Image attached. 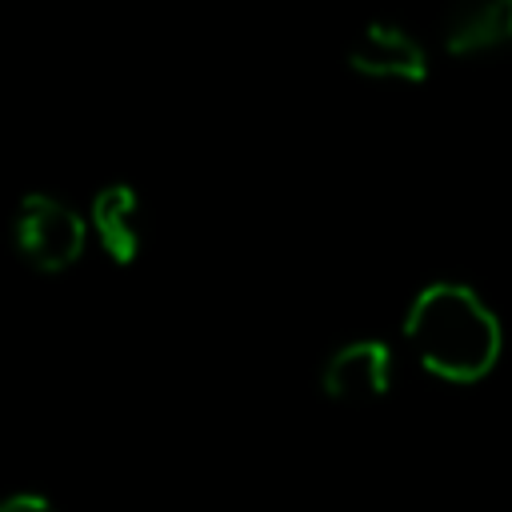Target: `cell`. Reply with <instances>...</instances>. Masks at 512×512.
Wrapping results in <instances>:
<instances>
[{
	"label": "cell",
	"instance_id": "2",
	"mask_svg": "<svg viewBox=\"0 0 512 512\" xmlns=\"http://www.w3.org/2000/svg\"><path fill=\"white\" fill-rule=\"evenodd\" d=\"M12 244L28 268L56 276V272H68L84 256L88 224L60 196L28 192L12 216Z\"/></svg>",
	"mask_w": 512,
	"mask_h": 512
},
{
	"label": "cell",
	"instance_id": "6",
	"mask_svg": "<svg viewBox=\"0 0 512 512\" xmlns=\"http://www.w3.org/2000/svg\"><path fill=\"white\" fill-rule=\"evenodd\" d=\"M452 56H484L512 44V0H480L460 4L440 32Z\"/></svg>",
	"mask_w": 512,
	"mask_h": 512
},
{
	"label": "cell",
	"instance_id": "4",
	"mask_svg": "<svg viewBox=\"0 0 512 512\" xmlns=\"http://www.w3.org/2000/svg\"><path fill=\"white\" fill-rule=\"evenodd\" d=\"M348 64L360 76L372 80H400V84H420L428 76V56L424 44L388 20H372L356 32V40L348 44Z\"/></svg>",
	"mask_w": 512,
	"mask_h": 512
},
{
	"label": "cell",
	"instance_id": "1",
	"mask_svg": "<svg viewBox=\"0 0 512 512\" xmlns=\"http://www.w3.org/2000/svg\"><path fill=\"white\" fill-rule=\"evenodd\" d=\"M404 340L424 372L448 384H476L496 368L504 328L468 284L436 280L412 296Z\"/></svg>",
	"mask_w": 512,
	"mask_h": 512
},
{
	"label": "cell",
	"instance_id": "5",
	"mask_svg": "<svg viewBox=\"0 0 512 512\" xmlns=\"http://www.w3.org/2000/svg\"><path fill=\"white\" fill-rule=\"evenodd\" d=\"M92 232L100 240V248L116 260V264H132L144 248V212H140V196L128 184H108L92 196Z\"/></svg>",
	"mask_w": 512,
	"mask_h": 512
},
{
	"label": "cell",
	"instance_id": "7",
	"mask_svg": "<svg viewBox=\"0 0 512 512\" xmlns=\"http://www.w3.org/2000/svg\"><path fill=\"white\" fill-rule=\"evenodd\" d=\"M0 512H56V504L40 492H16L0 500Z\"/></svg>",
	"mask_w": 512,
	"mask_h": 512
},
{
	"label": "cell",
	"instance_id": "3",
	"mask_svg": "<svg viewBox=\"0 0 512 512\" xmlns=\"http://www.w3.org/2000/svg\"><path fill=\"white\" fill-rule=\"evenodd\" d=\"M392 384V348L384 340H348L340 344L320 372V388L336 404H372Z\"/></svg>",
	"mask_w": 512,
	"mask_h": 512
}]
</instances>
